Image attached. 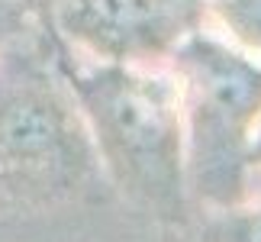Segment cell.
I'll use <instances>...</instances> for the list:
<instances>
[{
	"label": "cell",
	"instance_id": "cell-1",
	"mask_svg": "<svg viewBox=\"0 0 261 242\" xmlns=\"http://www.w3.org/2000/svg\"><path fill=\"white\" fill-rule=\"evenodd\" d=\"M71 97L97 155L136 204L162 216L184 207V97L171 75L100 62L71 75Z\"/></svg>",
	"mask_w": 261,
	"mask_h": 242
},
{
	"label": "cell",
	"instance_id": "cell-2",
	"mask_svg": "<svg viewBox=\"0 0 261 242\" xmlns=\"http://www.w3.org/2000/svg\"><path fill=\"white\" fill-rule=\"evenodd\" d=\"M184 97V165L200 200L232 210L248 197V142L261 119V62L206 33L171 52Z\"/></svg>",
	"mask_w": 261,
	"mask_h": 242
},
{
	"label": "cell",
	"instance_id": "cell-3",
	"mask_svg": "<svg viewBox=\"0 0 261 242\" xmlns=\"http://www.w3.org/2000/svg\"><path fill=\"white\" fill-rule=\"evenodd\" d=\"M97 149L74 97L45 81L0 90V194L52 204L94 171Z\"/></svg>",
	"mask_w": 261,
	"mask_h": 242
},
{
	"label": "cell",
	"instance_id": "cell-4",
	"mask_svg": "<svg viewBox=\"0 0 261 242\" xmlns=\"http://www.w3.org/2000/svg\"><path fill=\"white\" fill-rule=\"evenodd\" d=\"M58 26L103 62L145 65L194 33L197 0H58Z\"/></svg>",
	"mask_w": 261,
	"mask_h": 242
},
{
	"label": "cell",
	"instance_id": "cell-5",
	"mask_svg": "<svg viewBox=\"0 0 261 242\" xmlns=\"http://www.w3.org/2000/svg\"><path fill=\"white\" fill-rule=\"evenodd\" d=\"M210 16L236 49L261 58V0H210Z\"/></svg>",
	"mask_w": 261,
	"mask_h": 242
},
{
	"label": "cell",
	"instance_id": "cell-6",
	"mask_svg": "<svg viewBox=\"0 0 261 242\" xmlns=\"http://www.w3.org/2000/svg\"><path fill=\"white\" fill-rule=\"evenodd\" d=\"M226 220L210 229L206 242H261V200L248 210H223Z\"/></svg>",
	"mask_w": 261,
	"mask_h": 242
},
{
	"label": "cell",
	"instance_id": "cell-7",
	"mask_svg": "<svg viewBox=\"0 0 261 242\" xmlns=\"http://www.w3.org/2000/svg\"><path fill=\"white\" fill-rule=\"evenodd\" d=\"M248 168H261V119L252 133V142H248Z\"/></svg>",
	"mask_w": 261,
	"mask_h": 242
},
{
	"label": "cell",
	"instance_id": "cell-8",
	"mask_svg": "<svg viewBox=\"0 0 261 242\" xmlns=\"http://www.w3.org/2000/svg\"><path fill=\"white\" fill-rule=\"evenodd\" d=\"M48 4H52V7H55V4H58V0H48Z\"/></svg>",
	"mask_w": 261,
	"mask_h": 242
}]
</instances>
